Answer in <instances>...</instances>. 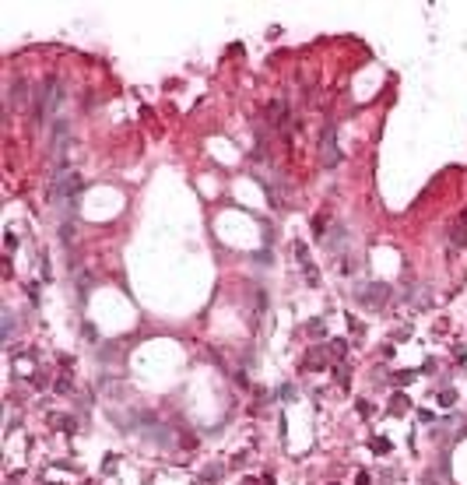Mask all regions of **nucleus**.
Here are the masks:
<instances>
[{
	"label": "nucleus",
	"instance_id": "6",
	"mask_svg": "<svg viewBox=\"0 0 467 485\" xmlns=\"http://www.w3.org/2000/svg\"><path fill=\"white\" fill-rule=\"evenodd\" d=\"M267 116H270V123H274V127H281L284 116H288V106H284V102H270V106H267Z\"/></svg>",
	"mask_w": 467,
	"mask_h": 485
},
{
	"label": "nucleus",
	"instance_id": "15",
	"mask_svg": "<svg viewBox=\"0 0 467 485\" xmlns=\"http://www.w3.org/2000/svg\"><path fill=\"white\" fill-rule=\"evenodd\" d=\"M330 355H344V341H330Z\"/></svg>",
	"mask_w": 467,
	"mask_h": 485
},
{
	"label": "nucleus",
	"instance_id": "14",
	"mask_svg": "<svg viewBox=\"0 0 467 485\" xmlns=\"http://www.w3.org/2000/svg\"><path fill=\"white\" fill-rule=\"evenodd\" d=\"M372 450H376V453H386L390 443H386V439H372Z\"/></svg>",
	"mask_w": 467,
	"mask_h": 485
},
{
	"label": "nucleus",
	"instance_id": "12",
	"mask_svg": "<svg viewBox=\"0 0 467 485\" xmlns=\"http://www.w3.org/2000/svg\"><path fill=\"white\" fill-rule=\"evenodd\" d=\"M453 401H457V394H453V390H443V394H439V404H443V408H450Z\"/></svg>",
	"mask_w": 467,
	"mask_h": 485
},
{
	"label": "nucleus",
	"instance_id": "11",
	"mask_svg": "<svg viewBox=\"0 0 467 485\" xmlns=\"http://www.w3.org/2000/svg\"><path fill=\"white\" fill-rule=\"evenodd\" d=\"M323 229H327V218L316 215V218H313V236H323Z\"/></svg>",
	"mask_w": 467,
	"mask_h": 485
},
{
	"label": "nucleus",
	"instance_id": "5",
	"mask_svg": "<svg viewBox=\"0 0 467 485\" xmlns=\"http://www.w3.org/2000/svg\"><path fill=\"white\" fill-rule=\"evenodd\" d=\"M450 246H453V250L467 246V211H460V215H457V222L450 225Z\"/></svg>",
	"mask_w": 467,
	"mask_h": 485
},
{
	"label": "nucleus",
	"instance_id": "7",
	"mask_svg": "<svg viewBox=\"0 0 467 485\" xmlns=\"http://www.w3.org/2000/svg\"><path fill=\"white\" fill-rule=\"evenodd\" d=\"M390 411H394V415H404V411H408V398H404V394H394V401H390Z\"/></svg>",
	"mask_w": 467,
	"mask_h": 485
},
{
	"label": "nucleus",
	"instance_id": "4",
	"mask_svg": "<svg viewBox=\"0 0 467 485\" xmlns=\"http://www.w3.org/2000/svg\"><path fill=\"white\" fill-rule=\"evenodd\" d=\"M390 299V285H383V282H376V285H366V292H358V302L362 306H383Z\"/></svg>",
	"mask_w": 467,
	"mask_h": 485
},
{
	"label": "nucleus",
	"instance_id": "16",
	"mask_svg": "<svg viewBox=\"0 0 467 485\" xmlns=\"http://www.w3.org/2000/svg\"><path fill=\"white\" fill-rule=\"evenodd\" d=\"M355 485H372V478H369V475L362 471V475H358V478H355Z\"/></svg>",
	"mask_w": 467,
	"mask_h": 485
},
{
	"label": "nucleus",
	"instance_id": "2",
	"mask_svg": "<svg viewBox=\"0 0 467 485\" xmlns=\"http://www.w3.org/2000/svg\"><path fill=\"white\" fill-rule=\"evenodd\" d=\"M81 190H84V176H78V172H56L53 204H56V208L74 211V204H78V194H81Z\"/></svg>",
	"mask_w": 467,
	"mask_h": 485
},
{
	"label": "nucleus",
	"instance_id": "10",
	"mask_svg": "<svg viewBox=\"0 0 467 485\" xmlns=\"http://www.w3.org/2000/svg\"><path fill=\"white\" fill-rule=\"evenodd\" d=\"M292 250H295V257L302 260V268H306V264H309V253H306V243H302V239H295V243H292Z\"/></svg>",
	"mask_w": 467,
	"mask_h": 485
},
{
	"label": "nucleus",
	"instance_id": "3",
	"mask_svg": "<svg viewBox=\"0 0 467 485\" xmlns=\"http://www.w3.org/2000/svg\"><path fill=\"white\" fill-rule=\"evenodd\" d=\"M341 162V148H337V127L327 123L323 127V137H320V166L323 169H334Z\"/></svg>",
	"mask_w": 467,
	"mask_h": 485
},
{
	"label": "nucleus",
	"instance_id": "13",
	"mask_svg": "<svg viewBox=\"0 0 467 485\" xmlns=\"http://www.w3.org/2000/svg\"><path fill=\"white\" fill-rule=\"evenodd\" d=\"M60 236H64V239L70 243V239H74V222H64V229H60Z\"/></svg>",
	"mask_w": 467,
	"mask_h": 485
},
{
	"label": "nucleus",
	"instance_id": "1",
	"mask_svg": "<svg viewBox=\"0 0 467 485\" xmlns=\"http://www.w3.org/2000/svg\"><path fill=\"white\" fill-rule=\"evenodd\" d=\"M32 99H35V102H32V116H35L32 123L42 127V123L50 120V113H56L60 99H64V92H60V81H56V78H46L39 92H32Z\"/></svg>",
	"mask_w": 467,
	"mask_h": 485
},
{
	"label": "nucleus",
	"instance_id": "8",
	"mask_svg": "<svg viewBox=\"0 0 467 485\" xmlns=\"http://www.w3.org/2000/svg\"><path fill=\"white\" fill-rule=\"evenodd\" d=\"M53 425H60L64 433H74V418L70 415H53Z\"/></svg>",
	"mask_w": 467,
	"mask_h": 485
},
{
	"label": "nucleus",
	"instance_id": "9",
	"mask_svg": "<svg viewBox=\"0 0 467 485\" xmlns=\"http://www.w3.org/2000/svg\"><path fill=\"white\" fill-rule=\"evenodd\" d=\"M25 88H28L25 81H14V92H11V102H14V106H21V99H25Z\"/></svg>",
	"mask_w": 467,
	"mask_h": 485
}]
</instances>
